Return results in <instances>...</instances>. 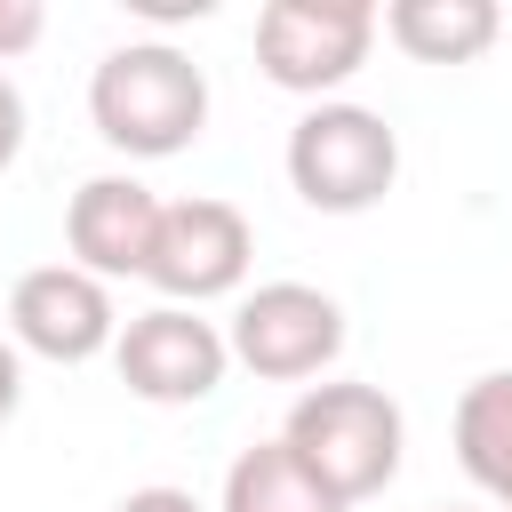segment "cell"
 <instances>
[{
    "instance_id": "cell-1",
    "label": "cell",
    "mask_w": 512,
    "mask_h": 512,
    "mask_svg": "<svg viewBox=\"0 0 512 512\" xmlns=\"http://www.w3.org/2000/svg\"><path fill=\"white\" fill-rule=\"evenodd\" d=\"M88 120L128 160H168L208 128V72L176 40H128L88 72Z\"/></svg>"
},
{
    "instance_id": "cell-2",
    "label": "cell",
    "mask_w": 512,
    "mask_h": 512,
    "mask_svg": "<svg viewBox=\"0 0 512 512\" xmlns=\"http://www.w3.org/2000/svg\"><path fill=\"white\" fill-rule=\"evenodd\" d=\"M280 440L296 448V464H304L320 488H336L344 504H368V496H384V488L400 480L408 416H400V400H392L384 384L336 376V384H304V392H296Z\"/></svg>"
},
{
    "instance_id": "cell-3",
    "label": "cell",
    "mask_w": 512,
    "mask_h": 512,
    "mask_svg": "<svg viewBox=\"0 0 512 512\" xmlns=\"http://www.w3.org/2000/svg\"><path fill=\"white\" fill-rule=\"evenodd\" d=\"M288 184H296V200L320 208V216H360V208H376V200L400 184V136H392V120L368 112V104H344V96L312 104V112L288 128Z\"/></svg>"
},
{
    "instance_id": "cell-4",
    "label": "cell",
    "mask_w": 512,
    "mask_h": 512,
    "mask_svg": "<svg viewBox=\"0 0 512 512\" xmlns=\"http://www.w3.org/2000/svg\"><path fill=\"white\" fill-rule=\"evenodd\" d=\"M376 8L368 0H264L256 8V64L272 88L328 104V88H344L368 48H376Z\"/></svg>"
},
{
    "instance_id": "cell-5",
    "label": "cell",
    "mask_w": 512,
    "mask_h": 512,
    "mask_svg": "<svg viewBox=\"0 0 512 512\" xmlns=\"http://www.w3.org/2000/svg\"><path fill=\"white\" fill-rule=\"evenodd\" d=\"M232 360L264 384H304L320 368H336L344 352V304L312 280H264L232 304V328H224Z\"/></svg>"
},
{
    "instance_id": "cell-6",
    "label": "cell",
    "mask_w": 512,
    "mask_h": 512,
    "mask_svg": "<svg viewBox=\"0 0 512 512\" xmlns=\"http://www.w3.org/2000/svg\"><path fill=\"white\" fill-rule=\"evenodd\" d=\"M112 368L136 400L152 408H192L224 384L232 368V344L216 320H200L192 304H152L136 320H120V344H112Z\"/></svg>"
},
{
    "instance_id": "cell-7",
    "label": "cell",
    "mask_w": 512,
    "mask_h": 512,
    "mask_svg": "<svg viewBox=\"0 0 512 512\" xmlns=\"http://www.w3.org/2000/svg\"><path fill=\"white\" fill-rule=\"evenodd\" d=\"M248 256H256V232H248V216L232 208V200H208V192H192V200H168L160 208V240H152V288H160V304H208V296H232L240 280H248Z\"/></svg>"
},
{
    "instance_id": "cell-8",
    "label": "cell",
    "mask_w": 512,
    "mask_h": 512,
    "mask_svg": "<svg viewBox=\"0 0 512 512\" xmlns=\"http://www.w3.org/2000/svg\"><path fill=\"white\" fill-rule=\"evenodd\" d=\"M8 336H16V352L80 368V360H96V352L120 344V312H112V288L96 272H80V264H32L8 288Z\"/></svg>"
},
{
    "instance_id": "cell-9",
    "label": "cell",
    "mask_w": 512,
    "mask_h": 512,
    "mask_svg": "<svg viewBox=\"0 0 512 512\" xmlns=\"http://www.w3.org/2000/svg\"><path fill=\"white\" fill-rule=\"evenodd\" d=\"M160 192L144 176H88L64 208V248L80 272L96 280H144L152 272V240H160Z\"/></svg>"
},
{
    "instance_id": "cell-10",
    "label": "cell",
    "mask_w": 512,
    "mask_h": 512,
    "mask_svg": "<svg viewBox=\"0 0 512 512\" xmlns=\"http://www.w3.org/2000/svg\"><path fill=\"white\" fill-rule=\"evenodd\" d=\"M456 464H464V480L496 504V512H512V368H488V376H472L464 384V400H456Z\"/></svg>"
},
{
    "instance_id": "cell-11",
    "label": "cell",
    "mask_w": 512,
    "mask_h": 512,
    "mask_svg": "<svg viewBox=\"0 0 512 512\" xmlns=\"http://www.w3.org/2000/svg\"><path fill=\"white\" fill-rule=\"evenodd\" d=\"M384 32L416 64H472V56L496 48L504 16H496V0H392Z\"/></svg>"
},
{
    "instance_id": "cell-12",
    "label": "cell",
    "mask_w": 512,
    "mask_h": 512,
    "mask_svg": "<svg viewBox=\"0 0 512 512\" xmlns=\"http://www.w3.org/2000/svg\"><path fill=\"white\" fill-rule=\"evenodd\" d=\"M216 512H352V504H344L336 488H320V480L296 464L288 440H256V448L232 456Z\"/></svg>"
},
{
    "instance_id": "cell-13",
    "label": "cell",
    "mask_w": 512,
    "mask_h": 512,
    "mask_svg": "<svg viewBox=\"0 0 512 512\" xmlns=\"http://www.w3.org/2000/svg\"><path fill=\"white\" fill-rule=\"evenodd\" d=\"M40 32H48V8H40V0H0V64L24 56Z\"/></svg>"
},
{
    "instance_id": "cell-14",
    "label": "cell",
    "mask_w": 512,
    "mask_h": 512,
    "mask_svg": "<svg viewBox=\"0 0 512 512\" xmlns=\"http://www.w3.org/2000/svg\"><path fill=\"white\" fill-rule=\"evenodd\" d=\"M16 152H24V96H16V80L0 72V176L16 168Z\"/></svg>"
},
{
    "instance_id": "cell-15",
    "label": "cell",
    "mask_w": 512,
    "mask_h": 512,
    "mask_svg": "<svg viewBox=\"0 0 512 512\" xmlns=\"http://www.w3.org/2000/svg\"><path fill=\"white\" fill-rule=\"evenodd\" d=\"M112 512H200V504H192L184 488H128Z\"/></svg>"
},
{
    "instance_id": "cell-16",
    "label": "cell",
    "mask_w": 512,
    "mask_h": 512,
    "mask_svg": "<svg viewBox=\"0 0 512 512\" xmlns=\"http://www.w3.org/2000/svg\"><path fill=\"white\" fill-rule=\"evenodd\" d=\"M16 408H24V352L0 336V424H8Z\"/></svg>"
},
{
    "instance_id": "cell-17",
    "label": "cell",
    "mask_w": 512,
    "mask_h": 512,
    "mask_svg": "<svg viewBox=\"0 0 512 512\" xmlns=\"http://www.w3.org/2000/svg\"><path fill=\"white\" fill-rule=\"evenodd\" d=\"M136 16H152V24H176V16H208V0H136Z\"/></svg>"
}]
</instances>
